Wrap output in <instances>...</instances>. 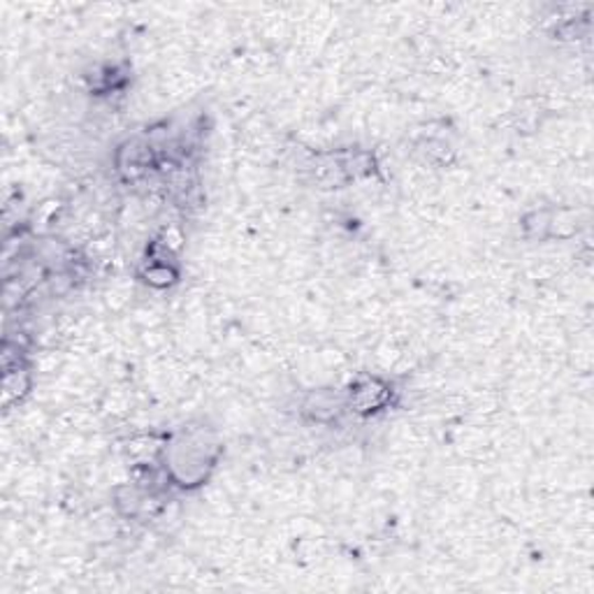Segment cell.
<instances>
[{"label": "cell", "mask_w": 594, "mask_h": 594, "mask_svg": "<svg viewBox=\"0 0 594 594\" xmlns=\"http://www.w3.org/2000/svg\"><path fill=\"white\" fill-rule=\"evenodd\" d=\"M214 444L200 437H184L179 444L172 446L170 455V469L177 486L181 488H195L204 484L208 469L214 467Z\"/></svg>", "instance_id": "6da1fadb"}, {"label": "cell", "mask_w": 594, "mask_h": 594, "mask_svg": "<svg viewBox=\"0 0 594 594\" xmlns=\"http://www.w3.org/2000/svg\"><path fill=\"white\" fill-rule=\"evenodd\" d=\"M347 395V406L356 416H372L393 402V383L381 376H360L351 383Z\"/></svg>", "instance_id": "7a4b0ae2"}, {"label": "cell", "mask_w": 594, "mask_h": 594, "mask_svg": "<svg viewBox=\"0 0 594 594\" xmlns=\"http://www.w3.org/2000/svg\"><path fill=\"white\" fill-rule=\"evenodd\" d=\"M349 411L344 391H314L303 402V414L316 425L339 423Z\"/></svg>", "instance_id": "3957f363"}]
</instances>
